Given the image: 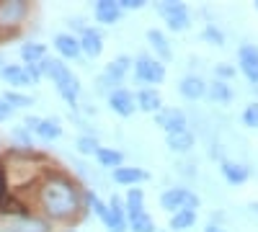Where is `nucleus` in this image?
<instances>
[{
  "instance_id": "1",
  "label": "nucleus",
  "mask_w": 258,
  "mask_h": 232,
  "mask_svg": "<svg viewBox=\"0 0 258 232\" xmlns=\"http://www.w3.org/2000/svg\"><path fill=\"white\" fill-rule=\"evenodd\" d=\"M41 204H44L49 217L64 219L78 212V194L68 181H49L41 188Z\"/></svg>"
},
{
  "instance_id": "2",
  "label": "nucleus",
  "mask_w": 258,
  "mask_h": 232,
  "mask_svg": "<svg viewBox=\"0 0 258 232\" xmlns=\"http://www.w3.org/2000/svg\"><path fill=\"white\" fill-rule=\"evenodd\" d=\"M39 70H41V75H49V78L54 80L57 93L68 101V103H75V101H78V96H80V83H78V78L68 70V65H64L62 59H49V57H44V59L39 62Z\"/></svg>"
},
{
  "instance_id": "3",
  "label": "nucleus",
  "mask_w": 258,
  "mask_h": 232,
  "mask_svg": "<svg viewBox=\"0 0 258 232\" xmlns=\"http://www.w3.org/2000/svg\"><path fill=\"white\" fill-rule=\"evenodd\" d=\"M160 206L165 209V212H170V214L181 212V209L197 212V206H199V196H197V194H191L188 188H168V191L160 196Z\"/></svg>"
},
{
  "instance_id": "4",
  "label": "nucleus",
  "mask_w": 258,
  "mask_h": 232,
  "mask_svg": "<svg viewBox=\"0 0 258 232\" xmlns=\"http://www.w3.org/2000/svg\"><path fill=\"white\" fill-rule=\"evenodd\" d=\"M135 65V78L140 83H163L165 80V65L160 59H153V57H137Z\"/></svg>"
},
{
  "instance_id": "5",
  "label": "nucleus",
  "mask_w": 258,
  "mask_h": 232,
  "mask_svg": "<svg viewBox=\"0 0 258 232\" xmlns=\"http://www.w3.org/2000/svg\"><path fill=\"white\" fill-rule=\"evenodd\" d=\"M158 11H160V16L168 21V29H173V31H186L188 24H191L188 8H186L183 3H160Z\"/></svg>"
},
{
  "instance_id": "6",
  "label": "nucleus",
  "mask_w": 258,
  "mask_h": 232,
  "mask_svg": "<svg viewBox=\"0 0 258 232\" xmlns=\"http://www.w3.org/2000/svg\"><path fill=\"white\" fill-rule=\"evenodd\" d=\"M158 124L163 126V129L168 132V134H178V132H186V114L183 111H178V109H160L158 111Z\"/></svg>"
},
{
  "instance_id": "7",
  "label": "nucleus",
  "mask_w": 258,
  "mask_h": 232,
  "mask_svg": "<svg viewBox=\"0 0 258 232\" xmlns=\"http://www.w3.org/2000/svg\"><path fill=\"white\" fill-rule=\"evenodd\" d=\"M26 13H29V6L24 0H6V3H0V26H13Z\"/></svg>"
},
{
  "instance_id": "8",
  "label": "nucleus",
  "mask_w": 258,
  "mask_h": 232,
  "mask_svg": "<svg viewBox=\"0 0 258 232\" xmlns=\"http://www.w3.org/2000/svg\"><path fill=\"white\" fill-rule=\"evenodd\" d=\"M240 70L250 83L258 86V47H250V44L240 47Z\"/></svg>"
},
{
  "instance_id": "9",
  "label": "nucleus",
  "mask_w": 258,
  "mask_h": 232,
  "mask_svg": "<svg viewBox=\"0 0 258 232\" xmlns=\"http://www.w3.org/2000/svg\"><path fill=\"white\" fill-rule=\"evenodd\" d=\"M109 106H111L119 116H132V114H135V98H132V93H129V91L116 88V91L109 93Z\"/></svg>"
},
{
  "instance_id": "10",
  "label": "nucleus",
  "mask_w": 258,
  "mask_h": 232,
  "mask_svg": "<svg viewBox=\"0 0 258 232\" xmlns=\"http://www.w3.org/2000/svg\"><path fill=\"white\" fill-rule=\"evenodd\" d=\"M103 224L109 227V232H124L126 229V219H124V209H121L119 196H111V204H109L106 217H103Z\"/></svg>"
},
{
  "instance_id": "11",
  "label": "nucleus",
  "mask_w": 258,
  "mask_h": 232,
  "mask_svg": "<svg viewBox=\"0 0 258 232\" xmlns=\"http://www.w3.org/2000/svg\"><path fill=\"white\" fill-rule=\"evenodd\" d=\"M178 91H181V96H183V98L197 101V98L207 96V83H204L202 78H197V75H186V78L181 80Z\"/></svg>"
},
{
  "instance_id": "12",
  "label": "nucleus",
  "mask_w": 258,
  "mask_h": 232,
  "mask_svg": "<svg viewBox=\"0 0 258 232\" xmlns=\"http://www.w3.org/2000/svg\"><path fill=\"white\" fill-rule=\"evenodd\" d=\"M78 41H80V52H85L88 57H98L103 52V39L96 29H83V36Z\"/></svg>"
},
{
  "instance_id": "13",
  "label": "nucleus",
  "mask_w": 258,
  "mask_h": 232,
  "mask_svg": "<svg viewBox=\"0 0 258 232\" xmlns=\"http://www.w3.org/2000/svg\"><path fill=\"white\" fill-rule=\"evenodd\" d=\"M121 8H119V3H114V0H98L96 3V18L101 21V24H116V21L121 18Z\"/></svg>"
},
{
  "instance_id": "14",
  "label": "nucleus",
  "mask_w": 258,
  "mask_h": 232,
  "mask_svg": "<svg viewBox=\"0 0 258 232\" xmlns=\"http://www.w3.org/2000/svg\"><path fill=\"white\" fill-rule=\"evenodd\" d=\"M222 176H225V181L227 183H232V186H240V183H245L248 181V176H250V171L245 165H240V163H230V160H225L222 163Z\"/></svg>"
},
{
  "instance_id": "15",
  "label": "nucleus",
  "mask_w": 258,
  "mask_h": 232,
  "mask_svg": "<svg viewBox=\"0 0 258 232\" xmlns=\"http://www.w3.org/2000/svg\"><path fill=\"white\" fill-rule=\"evenodd\" d=\"M54 49H57L62 57L75 59V57L80 54V41H78L73 34H57V36H54Z\"/></svg>"
},
{
  "instance_id": "16",
  "label": "nucleus",
  "mask_w": 258,
  "mask_h": 232,
  "mask_svg": "<svg viewBox=\"0 0 258 232\" xmlns=\"http://www.w3.org/2000/svg\"><path fill=\"white\" fill-rule=\"evenodd\" d=\"M0 75H3V80H8L11 86H18V88L31 86V78H29L26 67H18V65H3V67H0Z\"/></svg>"
},
{
  "instance_id": "17",
  "label": "nucleus",
  "mask_w": 258,
  "mask_h": 232,
  "mask_svg": "<svg viewBox=\"0 0 258 232\" xmlns=\"http://www.w3.org/2000/svg\"><path fill=\"white\" fill-rule=\"evenodd\" d=\"M137 106H140L142 111H147V114H158V111L163 109V101H160V96H158L153 88H142V91L137 93Z\"/></svg>"
},
{
  "instance_id": "18",
  "label": "nucleus",
  "mask_w": 258,
  "mask_h": 232,
  "mask_svg": "<svg viewBox=\"0 0 258 232\" xmlns=\"http://www.w3.org/2000/svg\"><path fill=\"white\" fill-rule=\"evenodd\" d=\"M124 209H126L129 219H135V217L145 214V194H142V188H129Z\"/></svg>"
},
{
  "instance_id": "19",
  "label": "nucleus",
  "mask_w": 258,
  "mask_h": 232,
  "mask_svg": "<svg viewBox=\"0 0 258 232\" xmlns=\"http://www.w3.org/2000/svg\"><path fill=\"white\" fill-rule=\"evenodd\" d=\"M129 67H132V59H129V57H116L114 62H109V67H106V72H103V78H109L111 83H114V86H116V83L129 72Z\"/></svg>"
},
{
  "instance_id": "20",
  "label": "nucleus",
  "mask_w": 258,
  "mask_h": 232,
  "mask_svg": "<svg viewBox=\"0 0 258 232\" xmlns=\"http://www.w3.org/2000/svg\"><path fill=\"white\" fill-rule=\"evenodd\" d=\"M147 178V173L142 171V168H116L114 171V181L116 183H121V186H129V183H140V181H145Z\"/></svg>"
},
{
  "instance_id": "21",
  "label": "nucleus",
  "mask_w": 258,
  "mask_h": 232,
  "mask_svg": "<svg viewBox=\"0 0 258 232\" xmlns=\"http://www.w3.org/2000/svg\"><path fill=\"white\" fill-rule=\"evenodd\" d=\"M197 224V212H188V209H181L170 217V229L173 232H183V229H191Z\"/></svg>"
},
{
  "instance_id": "22",
  "label": "nucleus",
  "mask_w": 258,
  "mask_h": 232,
  "mask_svg": "<svg viewBox=\"0 0 258 232\" xmlns=\"http://www.w3.org/2000/svg\"><path fill=\"white\" fill-rule=\"evenodd\" d=\"M96 158H98V163H101L103 168H111V171L121 168V163H124V155H121L119 150H109V147H98Z\"/></svg>"
},
{
  "instance_id": "23",
  "label": "nucleus",
  "mask_w": 258,
  "mask_h": 232,
  "mask_svg": "<svg viewBox=\"0 0 258 232\" xmlns=\"http://www.w3.org/2000/svg\"><path fill=\"white\" fill-rule=\"evenodd\" d=\"M168 147L173 152H188L194 147V134L191 132H178V134H168Z\"/></svg>"
},
{
  "instance_id": "24",
  "label": "nucleus",
  "mask_w": 258,
  "mask_h": 232,
  "mask_svg": "<svg viewBox=\"0 0 258 232\" xmlns=\"http://www.w3.org/2000/svg\"><path fill=\"white\" fill-rule=\"evenodd\" d=\"M36 134L41 137V139H57L59 134H62V126H59V121L57 119H41V124L36 126Z\"/></svg>"
},
{
  "instance_id": "25",
  "label": "nucleus",
  "mask_w": 258,
  "mask_h": 232,
  "mask_svg": "<svg viewBox=\"0 0 258 232\" xmlns=\"http://www.w3.org/2000/svg\"><path fill=\"white\" fill-rule=\"evenodd\" d=\"M147 41L155 47V52H158L163 59H170V47H168V39L163 36V31L150 29V31H147Z\"/></svg>"
},
{
  "instance_id": "26",
  "label": "nucleus",
  "mask_w": 258,
  "mask_h": 232,
  "mask_svg": "<svg viewBox=\"0 0 258 232\" xmlns=\"http://www.w3.org/2000/svg\"><path fill=\"white\" fill-rule=\"evenodd\" d=\"M44 54H47L44 44H24L21 47V57H24L26 65H39L44 59Z\"/></svg>"
},
{
  "instance_id": "27",
  "label": "nucleus",
  "mask_w": 258,
  "mask_h": 232,
  "mask_svg": "<svg viewBox=\"0 0 258 232\" xmlns=\"http://www.w3.org/2000/svg\"><path fill=\"white\" fill-rule=\"evenodd\" d=\"M11 232H47V222H41L36 217H26V219H18Z\"/></svg>"
},
{
  "instance_id": "28",
  "label": "nucleus",
  "mask_w": 258,
  "mask_h": 232,
  "mask_svg": "<svg viewBox=\"0 0 258 232\" xmlns=\"http://www.w3.org/2000/svg\"><path fill=\"white\" fill-rule=\"evenodd\" d=\"M207 93H209V98L222 101V103H227V101L232 98L230 86H227V83H222V80H217V83H212V86H207Z\"/></svg>"
},
{
  "instance_id": "29",
  "label": "nucleus",
  "mask_w": 258,
  "mask_h": 232,
  "mask_svg": "<svg viewBox=\"0 0 258 232\" xmlns=\"http://www.w3.org/2000/svg\"><path fill=\"white\" fill-rule=\"evenodd\" d=\"M3 101L8 103V106L13 109V106H18V109H26V106H31V98L29 96H24V93H16V91H8V93H3Z\"/></svg>"
},
{
  "instance_id": "30",
  "label": "nucleus",
  "mask_w": 258,
  "mask_h": 232,
  "mask_svg": "<svg viewBox=\"0 0 258 232\" xmlns=\"http://www.w3.org/2000/svg\"><path fill=\"white\" fill-rule=\"evenodd\" d=\"M129 224H132V232H155V222L147 214H140L135 219H129Z\"/></svg>"
},
{
  "instance_id": "31",
  "label": "nucleus",
  "mask_w": 258,
  "mask_h": 232,
  "mask_svg": "<svg viewBox=\"0 0 258 232\" xmlns=\"http://www.w3.org/2000/svg\"><path fill=\"white\" fill-rule=\"evenodd\" d=\"M98 139H93V137H80L78 139V150L83 152V155H96L98 152Z\"/></svg>"
},
{
  "instance_id": "32",
  "label": "nucleus",
  "mask_w": 258,
  "mask_h": 232,
  "mask_svg": "<svg viewBox=\"0 0 258 232\" xmlns=\"http://www.w3.org/2000/svg\"><path fill=\"white\" fill-rule=\"evenodd\" d=\"M243 124L250 126V129H258V103H250L243 111Z\"/></svg>"
},
{
  "instance_id": "33",
  "label": "nucleus",
  "mask_w": 258,
  "mask_h": 232,
  "mask_svg": "<svg viewBox=\"0 0 258 232\" xmlns=\"http://www.w3.org/2000/svg\"><path fill=\"white\" fill-rule=\"evenodd\" d=\"M204 39L209 41V44H214V47H222V44H225V36H222V31H220V29H214L212 24L204 29Z\"/></svg>"
},
{
  "instance_id": "34",
  "label": "nucleus",
  "mask_w": 258,
  "mask_h": 232,
  "mask_svg": "<svg viewBox=\"0 0 258 232\" xmlns=\"http://www.w3.org/2000/svg\"><path fill=\"white\" fill-rule=\"evenodd\" d=\"M88 204H91V209H93V212H96L101 219L106 217V212H109V206H106V204H103V201H101L96 194H88Z\"/></svg>"
},
{
  "instance_id": "35",
  "label": "nucleus",
  "mask_w": 258,
  "mask_h": 232,
  "mask_svg": "<svg viewBox=\"0 0 258 232\" xmlns=\"http://www.w3.org/2000/svg\"><path fill=\"white\" fill-rule=\"evenodd\" d=\"M119 8L121 11H140V8H145V0H119Z\"/></svg>"
},
{
  "instance_id": "36",
  "label": "nucleus",
  "mask_w": 258,
  "mask_h": 232,
  "mask_svg": "<svg viewBox=\"0 0 258 232\" xmlns=\"http://www.w3.org/2000/svg\"><path fill=\"white\" fill-rule=\"evenodd\" d=\"M6 119H11V106L0 98V121H6Z\"/></svg>"
},
{
  "instance_id": "37",
  "label": "nucleus",
  "mask_w": 258,
  "mask_h": 232,
  "mask_svg": "<svg viewBox=\"0 0 258 232\" xmlns=\"http://www.w3.org/2000/svg\"><path fill=\"white\" fill-rule=\"evenodd\" d=\"M24 124H26V129H34V132H36V126L41 124V119H36V116H26Z\"/></svg>"
},
{
  "instance_id": "38",
  "label": "nucleus",
  "mask_w": 258,
  "mask_h": 232,
  "mask_svg": "<svg viewBox=\"0 0 258 232\" xmlns=\"http://www.w3.org/2000/svg\"><path fill=\"white\" fill-rule=\"evenodd\" d=\"M217 72H220L222 78H230V75H232V67H225V65H222V67H217Z\"/></svg>"
},
{
  "instance_id": "39",
  "label": "nucleus",
  "mask_w": 258,
  "mask_h": 232,
  "mask_svg": "<svg viewBox=\"0 0 258 232\" xmlns=\"http://www.w3.org/2000/svg\"><path fill=\"white\" fill-rule=\"evenodd\" d=\"M207 232H222V229H220V227H214V224H212V227H207Z\"/></svg>"
},
{
  "instance_id": "40",
  "label": "nucleus",
  "mask_w": 258,
  "mask_h": 232,
  "mask_svg": "<svg viewBox=\"0 0 258 232\" xmlns=\"http://www.w3.org/2000/svg\"><path fill=\"white\" fill-rule=\"evenodd\" d=\"M0 232H11V229H0Z\"/></svg>"
},
{
  "instance_id": "41",
  "label": "nucleus",
  "mask_w": 258,
  "mask_h": 232,
  "mask_svg": "<svg viewBox=\"0 0 258 232\" xmlns=\"http://www.w3.org/2000/svg\"><path fill=\"white\" fill-rule=\"evenodd\" d=\"M255 11H258V3H255Z\"/></svg>"
},
{
  "instance_id": "42",
  "label": "nucleus",
  "mask_w": 258,
  "mask_h": 232,
  "mask_svg": "<svg viewBox=\"0 0 258 232\" xmlns=\"http://www.w3.org/2000/svg\"><path fill=\"white\" fill-rule=\"evenodd\" d=\"M0 65H3V59H0Z\"/></svg>"
}]
</instances>
